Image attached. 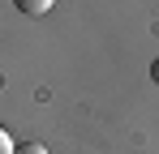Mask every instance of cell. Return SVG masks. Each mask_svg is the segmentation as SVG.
Here are the masks:
<instances>
[{
	"mask_svg": "<svg viewBox=\"0 0 159 154\" xmlns=\"http://www.w3.org/2000/svg\"><path fill=\"white\" fill-rule=\"evenodd\" d=\"M13 4H17V13H26V17H43L56 0H13Z\"/></svg>",
	"mask_w": 159,
	"mask_h": 154,
	"instance_id": "obj_1",
	"label": "cell"
},
{
	"mask_svg": "<svg viewBox=\"0 0 159 154\" xmlns=\"http://www.w3.org/2000/svg\"><path fill=\"white\" fill-rule=\"evenodd\" d=\"M151 77H155V81H159V60H155V64H151Z\"/></svg>",
	"mask_w": 159,
	"mask_h": 154,
	"instance_id": "obj_4",
	"label": "cell"
},
{
	"mask_svg": "<svg viewBox=\"0 0 159 154\" xmlns=\"http://www.w3.org/2000/svg\"><path fill=\"white\" fill-rule=\"evenodd\" d=\"M13 154H48L39 141H22V146H13Z\"/></svg>",
	"mask_w": 159,
	"mask_h": 154,
	"instance_id": "obj_2",
	"label": "cell"
},
{
	"mask_svg": "<svg viewBox=\"0 0 159 154\" xmlns=\"http://www.w3.org/2000/svg\"><path fill=\"white\" fill-rule=\"evenodd\" d=\"M0 154H13V137H9L4 124H0Z\"/></svg>",
	"mask_w": 159,
	"mask_h": 154,
	"instance_id": "obj_3",
	"label": "cell"
}]
</instances>
